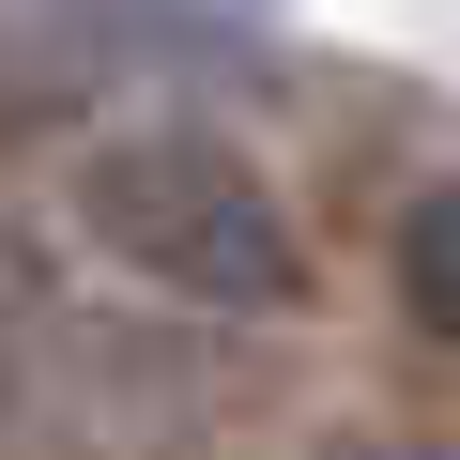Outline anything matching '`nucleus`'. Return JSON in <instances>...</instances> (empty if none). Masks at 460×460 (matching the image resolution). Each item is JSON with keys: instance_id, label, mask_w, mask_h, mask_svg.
<instances>
[{"instance_id": "3", "label": "nucleus", "mask_w": 460, "mask_h": 460, "mask_svg": "<svg viewBox=\"0 0 460 460\" xmlns=\"http://www.w3.org/2000/svg\"><path fill=\"white\" fill-rule=\"evenodd\" d=\"M47 323H62V292H47V261H31V230H0V414H16V384H31V353H47Z\"/></svg>"}, {"instance_id": "1", "label": "nucleus", "mask_w": 460, "mask_h": 460, "mask_svg": "<svg viewBox=\"0 0 460 460\" xmlns=\"http://www.w3.org/2000/svg\"><path fill=\"white\" fill-rule=\"evenodd\" d=\"M77 230H93L108 261H138L154 292H184V307H230V323H261V307H292V292H307V246H292L277 184H261L246 154L184 138V123H154V138H108V154L77 169Z\"/></svg>"}, {"instance_id": "2", "label": "nucleus", "mask_w": 460, "mask_h": 460, "mask_svg": "<svg viewBox=\"0 0 460 460\" xmlns=\"http://www.w3.org/2000/svg\"><path fill=\"white\" fill-rule=\"evenodd\" d=\"M399 307L460 353V184H429V199L399 215Z\"/></svg>"}]
</instances>
